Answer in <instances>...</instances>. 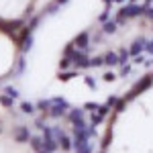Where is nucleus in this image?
<instances>
[{"label": "nucleus", "mask_w": 153, "mask_h": 153, "mask_svg": "<svg viewBox=\"0 0 153 153\" xmlns=\"http://www.w3.org/2000/svg\"><path fill=\"white\" fill-rule=\"evenodd\" d=\"M25 19H12V21H4V19H0V31L4 33V35H8L14 41V43H21V29L25 27Z\"/></svg>", "instance_id": "f257e3e1"}, {"label": "nucleus", "mask_w": 153, "mask_h": 153, "mask_svg": "<svg viewBox=\"0 0 153 153\" xmlns=\"http://www.w3.org/2000/svg\"><path fill=\"white\" fill-rule=\"evenodd\" d=\"M151 86H153V74H145L141 80H139V82H137V84H135V86L129 90V92L125 94V98H127L129 102H133L137 96H141L143 92H147Z\"/></svg>", "instance_id": "f03ea898"}, {"label": "nucleus", "mask_w": 153, "mask_h": 153, "mask_svg": "<svg viewBox=\"0 0 153 153\" xmlns=\"http://www.w3.org/2000/svg\"><path fill=\"white\" fill-rule=\"evenodd\" d=\"M43 135V149H45V153H55L59 149V143H57V139H55V135H53V127H45V129L41 131Z\"/></svg>", "instance_id": "7ed1b4c3"}, {"label": "nucleus", "mask_w": 153, "mask_h": 153, "mask_svg": "<svg viewBox=\"0 0 153 153\" xmlns=\"http://www.w3.org/2000/svg\"><path fill=\"white\" fill-rule=\"evenodd\" d=\"M118 10L123 12L127 19H139L143 16V10H145V4H137V2H129V4H123Z\"/></svg>", "instance_id": "20e7f679"}, {"label": "nucleus", "mask_w": 153, "mask_h": 153, "mask_svg": "<svg viewBox=\"0 0 153 153\" xmlns=\"http://www.w3.org/2000/svg\"><path fill=\"white\" fill-rule=\"evenodd\" d=\"M71 63H74V68H76V70H88V68H92L88 53H86V51H80L78 47H76L74 55H71Z\"/></svg>", "instance_id": "39448f33"}, {"label": "nucleus", "mask_w": 153, "mask_h": 153, "mask_svg": "<svg viewBox=\"0 0 153 153\" xmlns=\"http://www.w3.org/2000/svg\"><path fill=\"white\" fill-rule=\"evenodd\" d=\"M71 43L80 49V51H88L90 45H92V35H90V31H82V33H78L76 39H74Z\"/></svg>", "instance_id": "423d86ee"}, {"label": "nucleus", "mask_w": 153, "mask_h": 153, "mask_svg": "<svg viewBox=\"0 0 153 153\" xmlns=\"http://www.w3.org/2000/svg\"><path fill=\"white\" fill-rule=\"evenodd\" d=\"M90 135H88V127L84 131H74V149H82L86 145H90Z\"/></svg>", "instance_id": "0eeeda50"}, {"label": "nucleus", "mask_w": 153, "mask_h": 153, "mask_svg": "<svg viewBox=\"0 0 153 153\" xmlns=\"http://www.w3.org/2000/svg\"><path fill=\"white\" fill-rule=\"evenodd\" d=\"M68 110H70V102H61V104H53V102H51V108H49L47 117L61 118V117H65V114H68Z\"/></svg>", "instance_id": "6e6552de"}, {"label": "nucleus", "mask_w": 153, "mask_h": 153, "mask_svg": "<svg viewBox=\"0 0 153 153\" xmlns=\"http://www.w3.org/2000/svg\"><path fill=\"white\" fill-rule=\"evenodd\" d=\"M145 45H147V39L145 37H137L133 43L129 45V53L131 57H135V55H141V53H145Z\"/></svg>", "instance_id": "1a4fd4ad"}, {"label": "nucleus", "mask_w": 153, "mask_h": 153, "mask_svg": "<svg viewBox=\"0 0 153 153\" xmlns=\"http://www.w3.org/2000/svg\"><path fill=\"white\" fill-rule=\"evenodd\" d=\"M29 139H31V131H29V127L19 125V127L14 129V141L23 145V143H29Z\"/></svg>", "instance_id": "9d476101"}, {"label": "nucleus", "mask_w": 153, "mask_h": 153, "mask_svg": "<svg viewBox=\"0 0 153 153\" xmlns=\"http://www.w3.org/2000/svg\"><path fill=\"white\" fill-rule=\"evenodd\" d=\"M84 114H86L84 106H82V108H70V110H68V114H65V118L70 120V125H74V123L82 120V118H84Z\"/></svg>", "instance_id": "9b49d317"}, {"label": "nucleus", "mask_w": 153, "mask_h": 153, "mask_svg": "<svg viewBox=\"0 0 153 153\" xmlns=\"http://www.w3.org/2000/svg\"><path fill=\"white\" fill-rule=\"evenodd\" d=\"M25 68H27V61H25V53H21V57L16 59V65H14V70L10 71V78H21L25 74Z\"/></svg>", "instance_id": "f8f14e48"}, {"label": "nucleus", "mask_w": 153, "mask_h": 153, "mask_svg": "<svg viewBox=\"0 0 153 153\" xmlns=\"http://www.w3.org/2000/svg\"><path fill=\"white\" fill-rule=\"evenodd\" d=\"M33 47V35H25L21 37V43H19V49H21V53H29Z\"/></svg>", "instance_id": "ddd939ff"}, {"label": "nucleus", "mask_w": 153, "mask_h": 153, "mask_svg": "<svg viewBox=\"0 0 153 153\" xmlns=\"http://www.w3.org/2000/svg\"><path fill=\"white\" fill-rule=\"evenodd\" d=\"M104 65H110V68L120 65L118 63V51H106L104 53Z\"/></svg>", "instance_id": "4468645a"}, {"label": "nucleus", "mask_w": 153, "mask_h": 153, "mask_svg": "<svg viewBox=\"0 0 153 153\" xmlns=\"http://www.w3.org/2000/svg\"><path fill=\"white\" fill-rule=\"evenodd\" d=\"M100 29H102V33H104V35H114V33L118 31V25H117V21H110V19H108L106 23H102Z\"/></svg>", "instance_id": "2eb2a0df"}, {"label": "nucleus", "mask_w": 153, "mask_h": 153, "mask_svg": "<svg viewBox=\"0 0 153 153\" xmlns=\"http://www.w3.org/2000/svg\"><path fill=\"white\" fill-rule=\"evenodd\" d=\"M29 145H31V149L33 151H41L43 149V137L41 135H31V139H29Z\"/></svg>", "instance_id": "dca6fc26"}, {"label": "nucleus", "mask_w": 153, "mask_h": 153, "mask_svg": "<svg viewBox=\"0 0 153 153\" xmlns=\"http://www.w3.org/2000/svg\"><path fill=\"white\" fill-rule=\"evenodd\" d=\"M59 10H61V4H57V2L53 0V2H49V4H45V10H43V16H53V14H57Z\"/></svg>", "instance_id": "f3484780"}, {"label": "nucleus", "mask_w": 153, "mask_h": 153, "mask_svg": "<svg viewBox=\"0 0 153 153\" xmlns=\"http://www.w3.org/2000/svg\"><path fill=\"white\" fill-rule=\"evenodd\" d=\"M57 143H59V147H61V151H71V149H74V139H70L65 133L61 135V139H59Z\"/></svg>", "instance_id": "a211bd4d"}, {"label": "nucleus", "mask_w": 153, "mask_h": 153, "mask_svg": "<svg viewBox=\"0 0 153 153\" xmlns=\"http://www.w3.org/2000/svg\"><path fill=\"white\" fill-rule=\"evenodd\" d=\"M61 82H70L71 78H78V70H59V76H57Z\"/></svg>", "instance_id": "6ab92c4d"}, {"label": "nucleus", "mask_w": 153, "mask_h": 153, "mask_svg": "<svg viewBox=\"0 0 153 153\" xmlns=\"http://www.w3.org/2000/svg\"><path fill=\"white\" fill-rule=\"evenodd\" d=\"M112 143V127H108L106 133L102 135V141H100V149H108V145Z\"/></svg>", "instance_id": "aec40b11"}, {"label": "nucleus", "mask_w": 153, "mask_h": 153, "mask_svg": "<svg viewBox=\"0 0 153 153\" xmlns=\"http://www.w3.org/2000/svg\"><path fill=\"white\" fill-rule=\"evenodd\" d=\"M35 110H37V106L33 104V102H29V100L21 102V112H23V114H33Z\"/></svg>", "instance_id": "412c9836"}, {"label": "nucleus", "mask_w": 153, "mask_h": 153, "mask_svg": "<svg viewBox=\"0 0 153 153\" xmlns=\"http://www.w3.org/2000/svg\"><path fill=\"white\" fill-rule=\"evenodd\" d=\"M35 106H37V110H41V112H45V114H47L49 108H51V98H43V100H39Z\"/></svg>", "instance_id": "4be33fe9"}, {"label": "nucleus", "mask_w": 153, "mask_h": 153, "mask_svg": "<svg viewBox=\"0 0 153 153\" xmlns=\"http://www.w3.org/2000/svg\"><path fill=\"white\" fill-rule=\"evenodd\" d=\"M104 118L100 112H90V125H94V127H98V125H102L104 123Z\"/></svg>", "instance_id": "5701e85b"}, {"label": "nucleus", "mask_w": 153, "mask_h": 153, "mask_svg": "<svg viewBox=\"0 0 153 153\" xmlns=\"http://www.w3.org/2000/svg\"><path fill=\"white\" fill-rule=\"evenodd\" d=\"M129 59H131L129 49H127V47H123L120 51H118V63H120V65H123V63H129Z\"/></svg>", "instance_id": "b1692460"}, {"label": "nucleus", "mask_w": 153, "mask_h": 153, "mask_svg": "<svg viewBox=\"0 0 153 153\" xmlns=\"http://www.w3.org/2000/svg\"><path fill=\"white\" fill-rule=\"evenodd\" d=\"M0 104L4 106V108H12V106H14V98H10V96H6V94H2V96H0Z\"/></svg>", "instance_id": "393cba45"}, {"label": "nucleus", "mask_w": 153, "mask_h": 153, "mask_svg": "<svg viewBox=\"0 0 153 153\" xmlns=\"http://www.w3.org/2000/svg\"><path fill=\"white\" fill-rule=\"evenodd\" d=\"M127 104H129V100H127V98H125V96H123V98H118V102H117V106H114V112H123V110H125V108H127Z\"/></svg>", "instance_id": "a878e982"}, {"label": "nucleus", "mask_w": 153, "mask_h": 153, "mask_svg": "<svg viewBox=\"0 0 153 153\" xmlns=\"http://www.w3.org/2000/svg\"><path fill=\"white\" fill-rule=\"evenodd\" d=\"M90 63H92V68H102V65H104V55H94V57H90Z\"/></svg>", "instance_id": "bb28decb"}, {"label": "nucleus", "mask_w": 153, "mask_h": 153, "mask_svg": "<svg viewBox=\"0 0 153 153\" xmlns=\"http://www.w3.org/2000/svg\"><path fill=\"white\" fill-rule=\"evenodd\" d=\"M4 94H6V96H10V98H14V100H16V98H19V90H16L14 86H4Z\"/></svg>", "instance_id": "cd10ccee"}, {"label": "nucleus", "mask_w": 153, "mask_h": 153, "mask_svg": "<svg viewBox=\"0 0 153 153\" xmlns=\"http://www.w3.org/2000/svg\"><path fill=\"white\" fill-rule=\"evenodd\" d=\"M70 68H74V63H71L70 57H61V61H59V70H70Z\"/></svg>", "instance_id": "c85d7f7f"}, {"label": "nucleus", "mask_w": 153, "mask_h": 153, "mask_svg": "<svg viewBox=\"0 0 153 153\" xmlns=\"http://www.w3.org/2000/svg\"><path fill=\"white\" fill-rule=\"evenodd\" d=\"M98 102H84V110L86 112H98Z\"/></svg>", "instance_id": "c756f323"}, {"label": "nucleus", "mask_w": 153, "mask_h": 153, "mask_svg": "<svg viewBox=\"0 0 153 153\" xmlns=\"http://www.w3.org/2000/svg\"><path fill=\"white\" fill-rule=\"evenodd\" d=\"M84 84H86L90 90H96V86H98V84H96V80L92 78V76H84Z\"/></svg>", "instance_id": "7c9ffc66"}, {"label": "nucleus", "mask_w": 153, "mask_h": 153, "mask_svg": "<svg viewBox=\"0 0 153 153\" xmlns=\"http://www.w3.org/2000/svg\"><path fill=\"white\" fill-rule=\"evenodd\" d=\"M114 21H117L118 27H123V25H127V21H129V19H127V16H125V14H123L120 10H117V16H114Z\"/></svg>", "instance_id": "2f4dec72"}, {"label": "nucleus", "mask_w": 153, "mask_h": 153, "mask_svg": "<svg viewBox=\"0 0 153 153\" xmlns=\"http://www.w3.org/2000/svg\"><path fill=\"white\" fill-rule=\"evenodd\" d=\"M131 70H133V68H131V63H123V65H120V74H118V76H120V78H127V76L131 74Z\"/></svg>", "instance_id": "473e14b6"}, {"label": "nucleus", "mask_w": 153, "mask_h": 153, "mask_svg": "<svg viewBox=\"0 0 153 153\" xmlns=\"http://www.w3.org/2000/svg\"><path fill=\"white\" fill-rule=\"evenodd\" d=\"M86 127H88L86 118H82V120H78V123H74V125H71V129H74V131H84Z\"/></svg>", "instance_id": "72a5a7b5"}, {"label": "nucleus", "mask_w": 153, "mask_h": 153, "mask_svg": "<svg viewBox=\"0 0 153 153\" xmlns=\"http://www.w3.org/2000/svg\"><path fill=\"white\" fill-rule=\"evenodd\" d=\"M143 19H147L149 23H153V6H145V10H143Z\"/></svg>", "instance_id": "f704fd0d"}, {"label": "nucleus", "mask_w": 153, "mask_h": 153, "mask_svg": "<svg viewBox=\"0 0 153 153\" xmlns=\"http://www.w3.org/2000/svg\"><path fill=\"white\" fill-rule=\"evenodd\" d=\"M110 19V8H104V12H100V16H98V23L102 25V23H106Z\"/></svg>", "instance_id": "c9c22d12"}, {"label": "nucleus", "mask_w": 153, "mask_h": 153, "mask_svg": "<svg viewBox=\"0 0 153 153\" xmlns=\"http://www.w3.org/2000/svg\"><path fill=\"white\" fill-rule=\"evenodd\" d=\"M117 78H118V74H114V71H106L104 76H102V80H104V82H114Z\"/></svg>", "instance_id": "e433bc0d"}, {"label": "nucleus", "mask_w": 153, "mask_h": 153, "mask_svg": "<svg viewBox=\"0 0 153 153\" xmlns=\"http://www.w3.org/2000/svg\"><path fill=\"white\" fill-rule=\"evenodd\" d=\"M104 37H106V35H104V33H102V29H100L98 33H94V39H92V43H96V45H100Z\"/></svg>", "instance_id": "4c0bfd02"}, {"label": "nucleus", "mask_w": 153, "mask_h": 153, "mask_svg": "<svg viewBox=\"0 0 153 153\" xmlns=\"http://www.w3.org/2000/svg\"><path fill=\"white\" fill-rule=\"evenodd\" d=\"M35 127H37L39 131H43V129H45V127H47V123H45V117L37 118V120H35Z\"/></svg>", "instance_id": "58836bf2"}, {"label": "nucleus", "mask_w": 153, "mask_h": 153, "mask_svg": "<svg viewBox=\"0 0 153 153\" xmlns=\"http://www.w3.org/2000/svg\"><path fill=\"white\" fill-rule=\"evenodd\" d=\"M117 102H118V96H108V98H106V102H104V104H108L110 108H114V106H117Z\"/></svg>", "instance_id": "ea45409f"}, {"label": "nucleus", "mask_w": 153, "mask_h": 153, "mask_svg": "<svg viewBox=\"0 0 153 153\" xmlns=\"http://www.w3.org/2000/svg\"><path fill=\"white\" fill-rule=\"evenodd\" d=\"M98 112H100L102 117H108V112H110V106H108V104H100V106H98Z\"/></svg>", "instance_id": "a19ab883"}, {"label": "nucleus", "mask_w": 153, "mask_h": 153, "mask_svg": "<svg viewBox=\"0 0 153 153\" xmlns=\"http://www.w3.org/2000/svg\"><path fill=\"white\" fill-rule=\"evenodd\" d=\"M76 153H94L92 151V145H86V147H82V149H74Z\"/></svg>", "instance_id": "79ce46f5"}, {"label": "nucleus", "mask_w": 153, "mask_h": 153, "mask_svg": "<svg viewBox=\"0 0 153 153\" xmlns=\"http://www.w3.org/2000/svg\"><path fill=\"white\" fill-rule=\"evenodd\" d=\"M145 53H147V55H153V39H151V41H147V45H145Z\"/></svg>", "instance_id": "37998d69"}, {"label": "nucleus", "mask_w": 153, "mask_h": 153, "mask_svg": "<svg viewBox=\"0 0 153 153\" xmlns=\"http://www.w3.org/2000/svg\"><path fill=\"white\" fill-rule=\"evenodd\" d=\"M145 53H141V55H135V57H133V61H135V63H145Z\"/></svg>", "instance_id": "c03bdc74"}, {"label": "nucleus", "mask_w": 153, "mask_h": 153, "mask_svg": "<svg viewBox=\"0 0 153 153\" xmlns=\"http://www.w3.org/2000/svg\"><path fill=\"white\" fill-rule=\"evenodd\" d=\"M53 135H55V139L59 141V139H61V135H63V131L59 129V127H53Z\"/></svg>", "instance_id": "a18cd8bd"}, {"label": "nucleus", "mask_w": 153, "mask_h": 153, "mask_svg": "<svg viewBox=\"0 0 153 153\" xmlns=\"http://www.w3.org/2000/svg\"><path fill=\"white\" fill-rule=\"evenodd\" d=\"M143 65H145V68H153V55L145 59V63H143Z\"/></svg>", "instance_id": "49530a36"}, {"label": "nucleus", "mask_w": 153, "mask_h": 153, "mask_svg": "<svg viewBox=\"0 0 153 153\" xmlns=\"http://www.w3.org/2000/svg\"><path fill=\"white\" fill-rule=\"evenodd\" d=\"M102 4H104L106 8H110V6H112V4H114V0H102Z\"/></svg>", "instance_id": "de8ad7c7"}, {"label": "nucleus", "mask_w": 153, "mask_h": 153, "mask_svg": "<svg viewBox=\"0 0 153 153\" xmlns=\"http://www.w3.org/2000/svg\"><path fill=\"white\" fill-rule=\"evenodd\" d=\"M143 4L145 6H153V0H143Z\"/></svg>", "instance_id": "09e8293b"}, {"label": "nucleus", "mask_w": 153, "mask_h": 153, "mask_svg": "<svg viewBox=\"0 0 153 153\" xmlns=\"http://www.w3.org/2000/svg\"><path fill=\"white\" fill-rule=\"evenodd\" d=\"M55 2H57V4H61V6H63V4H68V0H55Z\"/></svg>", "instance_id": "8fccbe9b"}, {"label": "nucleus", "mask_w": 153, "mask_h": 153, "mask_svg": "<svg viewBox=\"0 0 153 153\" xmlns=\"http://www.w3.org/2000/svg\"><path fill=\"white\" fill-rule=\"evenodd\" d=\"M114 4H125V0H114Z\"/></svg>", "instance_id": "3c124183"}, {"label": "nucleus", "mask_w": 153, "mask_h": 153, "mask_svg": "<svg viewBox=\"0 0 153 153\" xmlns=\"http://www.w3.org/2000/svg\"><path fill=\"white\" fill-rule=\"evenodd\" d=\"M98 153H106V149H100V151H98Z\"/></svg>", "instance_id": "603ef678"}, {"label": "nucleus", "mask_w": 153, "mask_h": 153, "mask_svg": "<svg viewBox=\"0 0 153 153\" xmlns=\"http://www.w3.org/2000/svg\"><path fill=\"white\" fill-rule=\"evenodd\" d=\"M37 153H45V149H41V151H37Z\"/></svg>", "instance_id": "864d4df0"}, {"label": "nucleus", "mask_w": 153, "mask_h": 153, "mask_svg": "<svg viewBox=\"0 0 153 153\" xmlns=\"http://www.w3.org/2000/svg\"><path fill=\"white\" fill-rule=\"evenodd\" d=\"M129 2H137V0H129Z\"/></svg>", "instance_id": "5fc2aeb1"}, {"label": "nucleus", "mask_w": 153, "mask_h": 153, "mask_svg": "<svg viewBox=\"0 0 153 153\" xmlns=\"http://www.w3.org/2000/svg\"><path fill=\"white\" fill-rule=\"evenodd\" d=\"M0 96H2V94H0Z\"/></svg>", "instance_id": "6e6d98bb"}]
</instances>
